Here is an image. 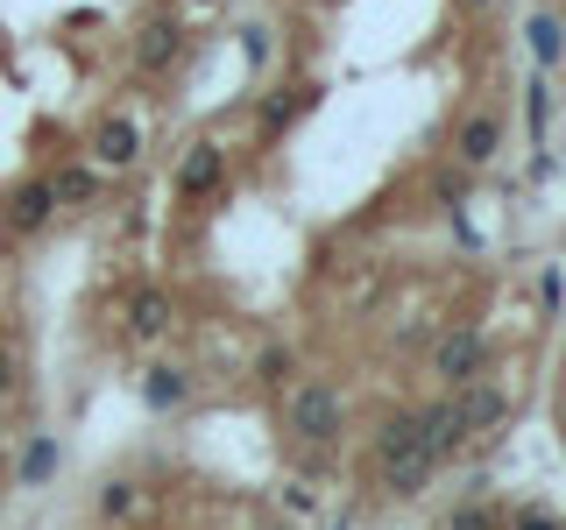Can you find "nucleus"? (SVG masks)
Segmentation results:
<instances>
[{"label":"nucleus","mask_w":566,"mask_h":530,"mask_svg":"<svg viewBox=\"0 0 566 530\" xmlns=\"http://www.w3.org/2000/svg\"><path fill=\"white\" fill-rule=\"evenodd\" d=\"M503 141H510V120L495 114V106H468V114L453 120V135H447V149H453V163L460 170H474L482 177L495 156H503Z\"/></svg>","instance_id":"nucleus-9"},{"label":"nucleus","mask_w":566,"mask_h":530,"mask_svg":"<svg viewBox=\"0 0 566 530\" xmlns=\"http://www.w3.org/2000/svg\"><path fill=\"white\" fill-rule=\"evenodd\" d=\"M99 22H106L99 8H71V14H64V29H99Z\"/></svg>","instance_id":"nucleus-27"},{"label":"nucleus","mask_w":566,"mask_h":530,"mask_svg":"<svg viewBox=\"0 0 566 530\" xmlns=\"http://www.w3.org/2000/svg\"><path fill=\"white\" fill-rule=\"evenodd\" d=\"M57 474H64V438H57V432H35L29 446H22V459L8 467V481L22 488V495H43Z\"/></svg>","instance_id":"nucleus-14"},{"label":"nucleus","mask_w":566,"mask_h":530,"mask_svg":"<svg viewBox=\"0 0 566 530\" xmlns=\"http://www.w3.org/2000/svg\"><path fill=\"white\" fill-rule=\"evenodd\" d=\"M8 467H14V446H8V432H0V481H8Z\"/></svg>","instance_id":"nucleus-28"},{"label":"nucleus","mask_w":566,"mask_h":530,"mask_svg":"<svg viewBox=\"0 0 566 530\" xmlns=\"http://www.w3.org/2000/svg\"><path fill=\"white\" fill-rule=\"evenodd\" d=\"M135 389H142V403H149L156 417H177V411H191V396H199V375H191L185 361H149L135 375Z\"/></svg>","instance_id":"nucleus-12"},{"label":"nucleus","mask_w":566,"mask_h":530,"mask_svg":"<svg viewBox=\"0 0 566 530\" xmlns=\"http://www.w3.org/2000/svg\"><path fill=\"white\" fill-rule=\"evenodd\" d=\"M559 305H566V269H545V276H538V311L553 318Z\"/></svg>","instance_id":"nucleus-25"},{"label":"nucleus","mask_w":566,"mask_h":530,"mask_svg":"<svg viewBox=\"0 0 566 530\" xmlns=\"http://www.w3.org/2000/svg\"><path fill=\"white\" fill-rule=\"evenodd\" d=\"M447 530H503V509H495L489 495L474 488L468 502H453V509H447Z\"/></svg>","instance_id":"nucleus-20"},{"label":"nucleus","mask_w":566,"mask_h":530,"mask_svg":"<svg viewBox=\"0 0 566 530\" xmlns=\"http://www.w3.org/2000/svg\"><path fill=\"white\" fill-rule=\"evenodd\" d=\"M270 57H276V35L262 29V22H248V29H241V64H248V71H270Z\"/></svg>","instance_id":"nucleus-23"},{"label":"nucleus","mask_w":566,"mask_h":530,"mask_svg":"<svg viewBox=\"0 0 566 530\" xmlns=\"http://www.w3.org/2000/svg\"><path fill=\"white\" fill-rule=\"evenodd\" d=\"M333 530H347V517H340V523H333Z\"/></svg>","instance_id":"nucleus-31"},{"label":"nucleus","mask_w":566,"mask_h":530,"mask_svg":"<svg viewBox=\"0 0 566 530\" xmlns=\"http://www.w3.org/2000/svg\"><path fill=\"white\" fill-rule=\"evenodd\" d=\"M185 8H227V0H185Z\"/></svg>","instance_id":"nucleus-30"},{"label":"nucleus","mask_w":566,"mask_h":530,"mask_svg":"<svg viewBox=\"0 0 566 530\" xmlns=\"http://www.w3.org/2000/svg\"><path fill=\"white\" fill-rule=\"evenodd\" d=\"M93 509H99L106 523H128L135 509H142V481H128V474H106L99 495H93Z\"/></svg>","instance_id":"nucleus-18"},{"label":"nucleus","mask_w":566,"mask_h":530,"mask_svg":"<svg viewBox=\"0 0 566 530\" xmlns=\"http://www.w3.org/2000/svg\"><path fill=\"white\" fill-rule=\"evenodd\" d=\"M468 184H474V170H460V163H447V170L432 177V205H439V212L468 205Z\"/></svg>","instance_id":"nucleus-22"},{"label":"nucleus","mask_w":566,"mask_h":530,"mask_svg":"<svg viewBox=\"0 0 566 530\" xmlns=\"http://www.w3.org/2000/svg\"><path fill=\"white\" fill-rule=\"evenodd\" d=\"M227 177H234L227 141L220 135H199V141H185V156H177V170H170V199L185 205V212H199V205H212L227 191Z\"/></svg>","instance_id":"nucleus-4"},{"label":"nucleus","mask_w":566,"mask_h":530,"mask_svg":"<svg viewBox=\"0 0 566 530\" xmlns=\"http://www.w3.org/2000/svg\"><path fill=\"white\" fill-rule=\"evenodd\" d=\"M50 220H57V191H50V170H29V177H14V184L0 191V234H8V241H35V234H50Z\"/></svg>","instance_id":"nucleus-6"},{"label":"nucleus","mask_w":566,"mask_h":530,"mask_svg":"<svg viewBox=\"0 0 566 530\" xmlns=\"http://www.w3.org/2000/svg\"><path fill=\"white\" fill-rule=\"evenodd\" d=\"M495 368V340L482 326H453V332H439L432 353H424V375H432L439 389H460V382H474V375H489Z\"/></svg>","instance_id":"nucleus-5"},{"label":"nucleus","mask_w":566,"mask_h":530,"mask_svg":"<svg viewBox=\"0 0 566 530\" xmlns=\"http://www.w3.org/2000/svg\"><path fill=\"white\" fill-rule=\"evenodd\" d=\"M347 432V389L326 375H297L283 389V438L297 453H333Z\"/></svg>","instance_id":"nucleus-2"},{"label":"nucleus","mask_w":566,"mask_h":530,"mask_svg":"<svg viewBox=\"0 0 566 530\" xmlns=\"http://www.w3.org/2000/svg\"><path fill=\"white\" fill-rule=\"evenodd\" d=\"M418 438H424V453L447 467V459L468 446V424H460V411H453V396H439V403H424L418 411Z\"/></svg>","instance_id":"nucleus-15"},{"label":"nucleus","mask_w":566,"mask_h":530,"mask_svg":"<svg viewBox=\"0 0 566 530\" xmlns=\"http://www.w3.org/2000/svg\"><path fill=\"white\" fill-rule=\"evenodd\" d=\"M120 318H128L120 332H128L135 347H156V340H170V326H177V297L164 290V283H142V290H128Z\"/></svg>","instance_id":"nucleus-11"},{"label":"nucleus","mask_w":566,"mask_h":530,"mask_svg":"<svg viewBox=\"0 0 566 530\" xmlns=\"http://www.w3.org/2000/svg\"><path fill=\"white\" fill-rule=\"evenodd\" d=\"M22 375H29L22 347H14L8 332H0V411H8V403H22Z\"/></svg>","instance_id":"nucleus-21"},{"label":"nucleus","mask_w":566,"mask_h":530,"mask_svg":"<svg viewBox=\"0 0 566 530\" xmlns=\"http://www.w3.org/2000/svg\"><path fill=\"white\" fill-rule=\"evenodd\" d=\"M318 99H326V85H318V78H283L276 93L255 99V141H262V149H276V141L291 135L305 114H318Z\"/></svg>","instance_id":"nucleus-7"},{"label":"nucleus","mask_w":566,"mask_h":530,"mask_svg":"<svg viewBox=\"0 0 566 530\" xmlns=\"http://www.w3.org/2000/svg\"><path fill=\"white\" fill-rule=\"evenodd\" d=\"M524 50H531V64H538V71H566V22H559L553 8H538L524 22Z\"/></svg>","instance_id":"nucleus-16"},{"label":"nucleus","mask_w":566,"mask_h":530,"mask_svg":"<svg viewBox=\"0 0 566 530\" xmlns=\"http://www.w3.org/2000/svg\"><path fill=\"white\" fill-rule=\"evenodd\" d=\"M283 502H291L297 517H312V509H318V495H312V488H283Z\"/></svg>","instance_id":"nucleus-26"},{"label":"nucleus","mask_w":566,"mask_h":530,"mask_svg":"<svg viewBox=\"0 0 566 530\" xmlns=\"http://www.w3.org/2000/svg\"><path fill=\"white\" fill-rule=\"evenodd\" d=\"M50 191H57V212H93L106 199V170L85 163V156H64V163L50 170Z\"/></svg>","instance_id":"nucleus-13"},{"label":"nucleus","mask_w":566,"mask_h":530,"mask_svg":"<svg viewBox=\"0 0 566 530\" xmlns=\"http://www.w3.org/2000/svg\"><path fill=\"white\" fill-rule=\"evenodd\" d=\"M503 530H566L553 509H538V502H524V509H503Z\"/></svg>","instance_id":"nucleus-24"},{"label":"nucleus","mask_w":566,"mask_h":530,"mask_svg":"<svg viewBox=\"0 0 566 530\" xmlns=\"http://www.w3.org/2000/svg\"><path fill=\"white\" fill-rule=\"evenodd\" d=\"M191 57V22L177 8H156V14H142L135 35H128V64H135V78H170L177 64Z\"/></svg>","instance_id":"nucleus-3"},{"label":"nucleus","mask_w":566,"mask_h":530,"mask_svg":"<svg viewBox=\"0 0 566 530\" xmlns=\"http://www.w3.org/2000/svg\"><path fill=\"white\" fill-rule=\"evenodd\" d=\"M248 375H255L262 389H291L297 375H305V353H297L291 340H270V347L255 353V368H248Z\"/></svg>","instance_id":"nucleus-17"},{"label":"nucleus","mask_w":566,"mask_h":530,"mask_svg":"<svg viewBox=\"0 0 566 530\" xmlns=\"http://www.w3.org/2000/svg\"><path fill=\"white\" fill-rule=\"evenodd\" d=\"M453 8H468V14H489V8H495V0H453Z\"/></svg>","instance_id":"nucleus-29"},{"label":"nucleus","mask_w":566,"mask_h":530,"mask_svg":"<svg viewBox=\"0 0 566 530\" xmlns=\"http://www.w3.org/2000/svg\"><path fill=\"white\" fill-rule=\"evenodd\" d=\"M447 396H453L460 424H468V438H482V432H503V424L517 417V389H510V382H489V375L460 382V389H447Z\"/></svg>","instance_id":"nucleus-10"},{"label":"nucleus","mask_w":566,"mask_h":530,"mask_svg":"<svg viewBox=\"0 0 566 530\" xmlns=\"http://www.w3.org/2000/svg\"><path fill=\"white\" fill-rule=\"evenodd\" d=\"M368 474H376V488L389 495V502H418V495L432 488L439 459L424 453V438H418V411H397V417H382L376 446H368Z\"/></svg>","instance_id":"nucleus-1"},{"label":"nucleus","mask_w":566,"mask_h":530,"mask_svg":"<svg viewBox=\"0 0 566 530\" xmlns=\"http://www.w3.org/2000/svg\"><path fill=\"white\" fill-rule=\"evenodd\" d=\"M142 149H149V135H142L135 114H99L85 128V163H99L106 177H128L142 163Z\"/></svg>","instance_id":"nucleus-8"},{"label":"nucleus","mask_w":566,"mask_h":530,"mask_svg":"<svg viewBox=\"0 0 566 530\" xmlns=\"http://www.w3.org/2000/svg\"><path fill=\"white\" fill-rule=\"evenodd\" d=\"M553 114H559V93H553V71H538V78L524 85V128H531V141H545V128H553Z\"/></svg>","instance_id":"nucleus-19"}]
</instances>
